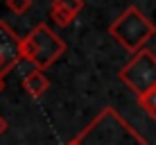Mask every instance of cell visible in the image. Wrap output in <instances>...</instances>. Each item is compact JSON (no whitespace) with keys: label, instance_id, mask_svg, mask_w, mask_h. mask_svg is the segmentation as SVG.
<instances>
[{"label":"cell","instance_id":"1","mask_svg":"<svg viewBox=\"0 0 156 145\" xmlns=\"http://www.w3.org/2000/svg\"><path fill=\"white\" fill-rule=\"evenodd\" d=\"M75 138L79 145H149L113 107H104Z\"/></svg>","mask_w":156,"mask_h":145},{"label":"cell","instance_id":"2","mask_svg":"<svg viewBox=\"0 0 156 145\" xmlns=\"http://www.w3.org/2000/svg\"><path fill=\"white\" fill-rule=\"evenodd\" d=\"M109 34L125 48L127 52L136 55L138 50H143L145 43L156 34V25L145 16L138 7H127L113 23L109 25Z\"/></svg>","mask_w":156,"mask_h":145},{"label":"cell","instance_id":"3","mask_svg":"<svg viewBox=\"0 0 156 145\" xmlns=\"http://www.w3.org/2000/svg\"><path fill=\"white\" fill-rule=\"evenodd\" d=\"M66 52V43L57 32L45 23H39L23 39V61H30L34 68L45 71Z\"/></svg>","mask_w":156,"mask_h":145},{"label":"cell","instance_id":"4","mask_svg":"<svg viewBox=\"0 0 156 145\" xmlns=\"http://www.w3.org/2000/svg\"><path fill=\"white\" fill-rule=\"evenodd\" d=\"M120 79L138 95L156 89V55L152 50H138L125 66L120 68Z\"/></svg>","mask_w":156,"mask_h":145},{"label":"cell","instance_id":"5","mask_svg":"<svg viewBox=\"0 0 156 145\" xmlns=\"http://www.w3.org/2000/svg\"><path fill=\"white\" fill-rule=\"evenodd\" d=\"M23 61V39L0 20V75H7Z\"/></svg>","mask_w":156,"mask_h":145},{"label":"cell","instance_id":"6","mask_svg":"<svg viewBox=\"0 0 156 145\" xmlns=\"http://www.w3.org/2000/svg\"><path fill=\"white\" fill-rule=\"evenodd\" d=\"M23 89L27 91V95H32V98H43L45 91L50 89V79H48V75L43 71L34 68L27 77H23Z\"/></svg>","mask_w":156,"mask_h":145},{"label":"cell","instance_id":"7","mask_svg":"<svg viewBox=\"0 0 156 145\" xmlns=\"http://www.w3.org/2000/svg\"><path fill=\"white\" fill-rule=\"evenodd\" d=\"M138 107H140L149 118L156 120V89H149V91H145L143 95H138Z\"/></svg>","mask_w":156,"mask_h":145},{"label":"cell","instance_id":"8","mask_svg":"<svg viewBox=\"0 0 156 145\" xmlns=\"http://www.w3.org/2000/svg\"><path fill=\"white\" fill-rule=\"evenodd\" d=\"M50 18L55 20L59 27H68V25L75 20V14L68 12V9H63V7H57V5H52V7H50Z\"/></svg>","mask_w":156,"mask_h":145},{"label":"cell","instance_id":"9","mask_svg":"<svg viewBox=\"0 0 156 145\" xmlns=\"http://www.w3.org/2000/svg\"><path fill=\"white\" fill-rule=\"evenodd\" d=\"M52 5L68 9V12H73L75 16H77V14L84 9V0H52Z\"/></svg>","mask_w":156,"mask_h":145},{"label":"cell","instance_id":"10","mask_svg":"<svg viewBox=\"0 0 156 145\" xmlns=\"http://www.w3.org/2000/svg\"><path fill=\"white\" fill-rule=\"evenodd\" d=\"M7 7L14 14H25L32 7V0H7Z\"/></svg>","mask_w":156,"mask_h":145},{"label":"cell","instance_id":"11","mask_svg":"<svg viewBox=\"0 0 156 145\" xmlns=\"http://www.w3.org/2000/svg\"><path fill=\"white\" fill-rule=\"evenodd\" d=\"M7 127H9V125H7V120H5V118L0 116V136H2V134L7 132Z\"/></svg>","mask_w":156,"mask_h":145},{"label":"cell","instance_id":"12","mask_svg":"<svg viewBox=\"0 0 156 145\" xmlns=\"http://www.w3.org/2000/svg\"><path fill=\"white\" fill-rule=\"evenodd\" d=\"M2 89H5V77L0 75V91H2Z\"/></svg>","mask_w":156,"mask_h":145}]
</instances>
